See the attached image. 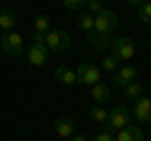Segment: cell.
Instances as JSON below:
<instances>
[{"label":"cell","mask_w":151,"mask_h":141,"mask_svg":"<svg viewBox=\"0 0 151 141\" xmlns=\"http://www.w3.org/2000/svg\"><path fill=\"white\" fill-rule=\"evenodd\" d=\"M76 25L81 28L86 35H91V33H93V15H91V13H81V15L76 18Z\"/></svg>","instance_id":"obj_17"},{"label":"cell","mask_w":151,"mask_h":141,"mask_svg":"<svg viewBox=\"0 0 151 141\" xmlns=\"http://www.w3.org/2000/svg\"><path fill=\"white\" fill-rule=\"evenodd\" d=\"M139 20L151 25V0H146L144 5H139Z\"/></svg>","instance_id":"obj_19"},{"label":"cell","mask_w":151,"mask_h":141,"mask_svg":"<svg viewBox=\"0 0 151 141\" xmlns=\"http://www.w3.org/2000/svg\"><path fill=\"white\" fill-rule=\"evenodd\" d=\"M91 141H116V134H113V131H101V134H96Z\"/></svg>","instance_id":"obj_24"},{"label":"cell","mask_w":151,"mask_h":141,"mask_svg":"<svg viewBox=\"0 0 151 141\" xmlns=\"http://www.w3.org/2000/svg\"><path fill=\"white\" fill-rule=\"evenodd\" d=\"M149 141H151V136H149Z\"/></svg>","instance_id":"obj_29"},{"label":"cell","mask_w":151,"mask_h":141,"mask_svg":"<svg viewBox=\"0 0 151 141\" xmlns=\"http://www.w3.org/2000/svg\"><path fill=\"white\" fill-rule=\"evenodd\" d=\"M33 25H35V33H48L50 30V18L48 15H38Z\"/></svg>","instance_id":"obj_20"},{"label":"cell","mask_w":151,"mask_h":141,"mask_svg":"<svg viewBox=\"0 0 151 141\" xmlns=\"http://www.w3.org/2000/svg\"><path fill=\"white\" fill-rule=\"evenodd\" d=\"M124 101H136V98H141L144 96V86H141L139 81H131V83H126L124 88Z\"/></svg>","instance_id":"obj_13"},{"label":"cell","mask_w":151,"mask_h":141,"mask_svg":"<svg viewBox=\"0 0 151 141\" xmlns=\"http://www.w3.org/2000/svg\"><path fill=\"white\" fill-rule=\"evenodd\" d=\"M33 43H45V33H33Z\"/></svg>","instance_id":"obj_25"},{"label":"cell","mask_w":151,"mask_h":141,"mask_svg":"<svg viewBox=\"0 0 151 141\" xmlns=\"http://www.w3.org/2000/svg\"><path fill=\"white\" fill-rule=\"evenodd\" d=\"M86 8H88V13H91V15H98V13L103 10V3H101V0H88Z\"/></svg>","instance_id":"obj_22"},{"label":"cell","mask_w":151,"mask_h":141,"mask_svg":"<svg viewBox=\"0 0 151 141\" xmlns=\"http://www.w3.org/2000/svg\"><path fill=\"white\" fill-rule=\"evenodd\" d=\"M48 53L50 50L45 48V43H30L28 45V63L30 65H45L48 63Z\"/></svg>","instance_id":"obj_8"},{"label":"cell","mask_w":151,"mask_h":141,"mask_svg":"<svg viewBox=\"0 0 151 141\" xmlns=\"http://www.w3.org/2000/svg\"><path fill=\"white\" fill-rule=\"evenodd\" d=\"M91 119L96 121V124H106L108 121V111H106V106H98V103H93V109H91Z\"/></svg>","instance_id":"obj_18"},{"label":"cell","mask_w":151,"mask_h":141,"mask_svg":"<svg viewBox=\"0 0 151 141\" xmlns=\"http://www.w3.org/2000/svg\"><path fill=\"white\" fill-rule=\"evenodd\" d=\"M55 78H58L63 86H73L76 83V70L68 68V65H58V68H55Z\"/></svg>","instance_id":"obj_14"},{"label":"cell","mask_w":151,"mask_h":141,"mask_svg":"<svg viewBox=\"0 0 151 141\" xmlns=\"http://www.w3.org/2000/svg\"><path fill=\"white\" fill-rule=\"evenodd\" d=\"M0 48H3L5 55H10V58H20L23 50H25V38L15 30H8V33L0 35Z\"/></svg>","instance_id":"obj_2"},{"label":"cell","mask_w":151,"mask_h":141,"mask_svg":"<svg viewBox=\"0 0 151 141\" xmlns=\"http://www.w3.org/2000/svg\"><path fill=\"white\" fill-rule=\"evenodd\" d=\"M131 121V109L126 106V103H119V106H113L111 111H108V121L103 124V131H116L124 129V126H129Z\"/></svg>","instance_id":"obj_3"},{"label":"cell","mask_w":151,"mask_h":141,"mask_svg":"<svg viewBox=\"0 0 151 141\" xmlns=\"http://www.w3.org/2000/svg\"><path fill=\"white\" fill-rule=\"evenodd\" d=\"M131 81H136V68H134V65H121V68H116V70H113L111 86L124 88L126 83H131Z\"/></svg>","instance_id":"obj_9"},{"label":"cell","mask_w":151,"mask_h":141,"mask_svg":"<svg viewBox=\"0 0 151 141\" xmlns=\"http://www.w3.org/2000/svg\"><path fill=\"white\" fill-rule=\"evenodd\" d=\"M116 25H119V15L113 10H108V8H103L98 15H93V33L91 35H106V33L113 35ZM91 35H88V38H91Z\"/></svg>","instance_id":"obj_1"},{"label":"cell","mask_w":151,"mask_h":141,"mask_svg":"<svg viewBox=\"0 0 151 141\" xmlns=\"http://www.w3.org/2000/svg\"><path fill=\"white\" fill-rule=\"evenodd\" d=\"M111 55L116 60H131L136 55V45L131 38H126V35H121V38H113L111 40Z\"/></svg>","instance_id":"obj_6"},{"label":"cell","mask_w":151,"mask_h":141,"mask_svg":"<svg viewBox=\"0 0 151 141\" xmlns=\"http://www.w3.org/2000/svg\"><path fill=\"white\" fill-rule=\"evenodd\" d=\"M88 0H63V5L68 8V10H81V8H86Z\"/></svg>","instance_id":"obj_23"},{"label":"cell","mask_w":151,"mask_h":141,"mask_svg":"<svg viewBox=\"0 0 151 141\" xmlns=\"http://www.w3.org/2000/svg\"><path fill=\"white\" fill-rule=\"evenodd\" d=\"M101 70H106V73H113V70L119 68V60L113 58V55H106V58L101 60V65H98Z\"/></svg>","instance_id":"obj_21"},{"label":"cell","mask_w":151,"mask_h":141,"mask_svg":"<svg viewBox=\"0 0 151 141\" xmlns=\"http://www.w3.org/2000/svg\"><path fill=\"white\" fill-rule=\"evenodd\" d=\"M103 70L98 68L96 63H88V60H83L78 68H76V83H81V86H96L98 81H103V76H101Z\"/></svg>","instance_id":"obj_4"},{"label":"cell","mask_w":151,"mask_h":141,"mask_svg":"<svg viewBox=\"0 0 151 141\" xmlns=\"http://www.w3.org/2000/svg\"><path fill=\"white\" fill-rule=\"evenodd\" d=\"M45 48L50 53H65L70 48V35L68 30H60V28H50L45 33Z\"/></svg>","instance_id":"obj_5"},{"label":"cell","mask_w":151,"mask_h":141,"mask_svg":"<svg viewBox=\"0 0 151 141\" xmlns=\"http://www.w3.org/2000/svg\"><path fill=\"white\" fill-rule=\"evenodd\" d=\"M13 25H15V13L10 8H0V30L8 33V30H13Z\"/></svg>","instance_id":"obj_16"},{"label":"cell","mask_w":151,"mask_h":141,"mask_svg":"<svg viewBox=\"0 0 151 141\" xmlns=\"http://www.w3.org/2000/svg\"><path fill=\"white\" fill-rule=\"evenodd\" d=\"M116 141H144V131H141V126L129 124L116 131Z\"/></svg>","instance_id":"obj_11"},{"label":"cell","mask_w":151,"mask_h":141,"mask_svg":"<svg viewBox=\"0 0 151 141\" xmlns=\"http://www.w3.org/2000/svg\"><path fill=\"white\" fill-rule=\"evenodd\" d=\"M126 3H129V5H136V8H139V5H144L146 0H126Z\"/></svg>","instance_id":"obj_27"},{"label":"cell","mask_w":151,"mask_h":141,"mask_svg":"<svg viewBox=\"0 0 151 141\" xmlns=\"http://www.w3.org/2000/svg\"><path fill=\"white\" fill-rule=\"evenodd\" d=\"M131 116L141 124H151V96H141L134 101V109H131Z\"/></svg>","instance_id":"obj_7"},{"label":"cell","mask_w":151,"mask_h":141,"mask_svg":"<svg viewBox=\"0 0 151 141\" xmlns=\"http://www.w3.org/2000/svg\"><path fill=\"white\" fill-rule=\"evenodd\" d=\"M111 40H113L111 33H106V35H91V45H93V50H98V53H106V50L111 48Z\"/></svg>","instance_id":"obj_15"},{"label":"cell","mask_w":151,"mask_h":141,"mask_svg":"<svg viewBox=\"0 0 151 141\" xmlns=\"http://www.w3.org/2000/svg\"><path fill=\"white\" fill-rule=\"evenodd\" d=\"M68 141H91V139H86V136H81V134H73Z\"/></svg>","instance_id":"obj_26"},{"label":"cell","mask_w":151,"mask_h":141,"mask_svg":"<svg viewBox=\"0 0 151 141\" xmlns=\"http://www.w3.org/2000/svg\"><path fill=\"white\" fill-rule=\"evenodd\" d=\"M53 129H55V134H58L60 139L68 141L70 136L76 134V121H73V119H68V116H60V119H55V121H53Z\"/></svg>","instance_id":"obj_10"},{"label":"cell","mask_w":151,"mask_h":141,"mask_svg":"<svg viewBox=\"0 0 151 141\" xmlns=\"http://www.w3.org/2000/svg\"><path fill=\"white\" fill-rule=\"evenodd\" d=\"M91 98L98 103V106H103V103L111 98V86H108L106 81H98L96 86H91Z\"/></svg>","instance_id":"obj_12"},{"label":"cell","mask_w":151,"mask_h":141,"mask_svg":"<svg viewBox=\"0 0 151 141\" xmlns=\"http://www.w3.org/2000/svg\"><path fill=\"white\" fill-rule=\"evenodd\" d=\"M0 35H3V30H0Z\"/></svg>","instance_id":"obj_28"}]
</instances>
